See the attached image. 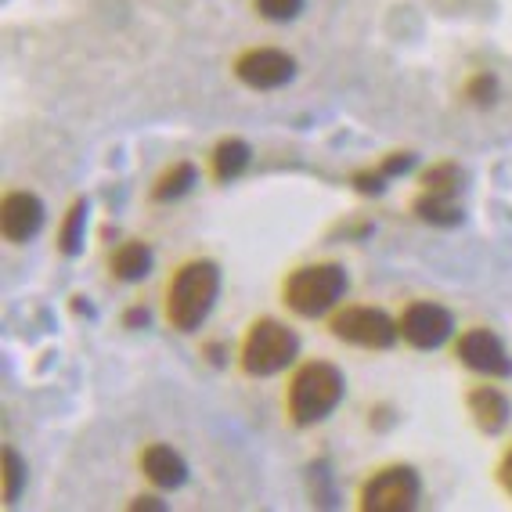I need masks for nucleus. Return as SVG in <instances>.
<instances>
[{
	"label": "nucleus",
	"mask_w": 512,
	"mask_h": 512,
	"mask_svg": "<svg viewBox=\"0 0 512 512\" xmlns=\"http://www.w3.org/2000/svg\"><path fill=\"white\" fill-rule=\"evenodd\" d=\"M220 293V271L210 260H192L170 282L166 293V318L177 332H195L202 321L210 318L213 303Z\"/></svg>",
	"instance_id": "f257e3e1"
},
{
	"label": "nucleus",
	"mask_w": 512,
	"mask_h": 512,
	"mask_svg": "<svg viewBox=\"0 0 512 512\" xmlns=\"http://www.w3.org/2000/svg\"><path fill=\"white\" fill-rule=\"evenodd\" d=\"M339 401H343V375L325 361L303 365L289 383V419L296 426L329 419Z\"/></svg>",
	"instance_id": "f03ea898"
},
{
	"label": "nucleus",
	"mask_w": 512,
	"mask_h": 512,
	"mask_svg": "<svg viewBox=\"0 0 512 512\" xmlns=\"http://www.w3.org/2000/svg\"><path fill=\"white\" fill-rule=\"evenodd\" d=\"M343 293H347V271L339 264L303 267L285 282V303H289V311L303 314V318L325 314L343 300Z\"/></svg>",
	"instance_id": "7ed1b4c3"
},
{
	"label": "nucleus",
	"mask_w": 512,
	"mask_h": 512,
	"mask_svg": "<svg viewBox=\"0 0 512 512\" xmlns=\"http://www.w3.org/2000/svg\"><path fill=\"white\" fill-rule=\"evenodd\" d=\"M300 350V339L293 336V329H285L282 321H256L246 336L242 347V368L249 375H275L282 372Z\"/></svg>",
	"instance_id": "20e7f679"
},
{
	"label": "nucleus",
	"mask_w": 512,
	"mask_h": 512,
	"mask_svg": "<svg viewBox=\"0 0 512 512\" xmlns=\"http://www.w3.org/2000/svg\"><path fill=\"white\" fill-rule=\"evenodd\" d=\"M419 502V476L408 466H390L375 473L361 491L365 512H412Z\"/></svg>",
	"instance_id": "39448f33"
},
{
	"label": "nucleus",
	"mask_w": 512,
	"mask_h": 512,
	"mask_svg": "<svg viewBox=\"0 0 512 512\" xmlns=\"http://www.w3.org/2000/svg\"><path fill=\"white\" fill-rule=\"evenodd\" d=\"M397 329L401 325H394V321L386 318L383 311H375V307H347V311H339L332 318V332L339 339L368 350H386L397 339Z\"/></svg>",
	"instance_id": "423d86ee"
},
{
	"label": "nucleus",
	"mask_w": 512,
	"mask_h": 512,
	"mask_svg": "<svg viewBox=\"0 0 512 512\" xmlns=\"http://www.w3.org/2000/svg\"><path fill=\"white\" fill-rule=\"evenodd\" d=\"M235 73L238 80L256 87V91H275V87H285L296 76V62L285 51H275V47H256V51L238 58Z\"/></svg>",
	"instance_id": "0eeeda50"
},
{
	"label": "nucleus",
	"mask_w": 512,
	"mask_h": 512,
	"mask_svg": "<svg viewBox=\"0 0 512 512\" xmlns=\"http://www.w3.org/2000/svg\"><path fill=\"white\" fill-rule=\"evenodd\" d=\"M401 332L415 350H437L451 336V314L440 303H412L401 314Z\"/></svg>",
	"instance_id": "6e6552de"
},
{
	"label": "nucleus",
	"mask_w": 512,
	"mask_h": 512,
	"mask_svg": "<svg viewBox=\"0 0 512 512\" xmlns=\"http://www.w3.org/2000/svg\"><path fill=\"white\" fill-rule=\"evenodd\" d=\"M458 361L473 372L484 375H505L509 372V357H505L502 339L487 329H473L458 339Z\"/></svg>",
	"instance_id": "1a4fd4ad"
},
{
	"label": "nucleus",
	"mask_w": 512,
	"mask_h": 512,
	"mask_svg": "<svg viewBox=\"0 0 512 512\" xmlns=\"http://www.w3.org/2000/svg\"><path fill=\"white\" fill-rule=\"evenodd\" d=\"M44 224V206L37 195L29 192H11L4 199V238L8 242H29Z\"/></svg>",
	"instance_id": "9d476101"
},
{
	"label": "nucleus",
	"mask_w": 512,
	"mask_h": 512,
	"mask_svg": "<svg viewBox=\"0 0 512 512\" xmlns=\"http://www.w3.org/2000/svg\"><path fill=\"white\" fill-rule=\"evenodd\" d=\"M141 469H145L148 480L156 487H163V491H174V487H181L184 480H188V466H184V458L177 455L170 444H152V448L141 455Z\"/></svg>",
	"instance_id": "9b49d317"
},
{
	"label": "nucleus",
	"mask_w": 512,
	"mask_h": 512,
	"mask_svg": "<svg viewBox=\"0 0 512 512\" xmlns=\"http://www.w3.org/2000/svg\"><path fill=\"white\" fill-rule=\"evenodd\" d=\"M148 271H152V249L145 242H123L112 253V275L119 282H141Z\"/></svg>",
	"instance_id": "f8f14e48"
},
{
	"label": "nucleus",
	"mask_w": 512,
	"mask_h": 512,
	"mask_svg": "<svg viewBox=\"0 0 512 512\" xmlns=\"http://www.w3.org/2000/svg\"><path fill=\"white\" fill-rule=\"evenodd\" d=\"M469 408H473L476 422L484 426V430H502L505 422H509V401H505L494 386H480V390H473V397H469Z\"/></svg>",
	"instance_id": "ddd939ff"
},
{
	"label": "nucleus",
	"mask_w": 512,
	"mask_h": 512,
	"mask_svg": "<svg viewBox=\"0 0 512 512\" xmlns=\"http://www.w3.org/2000/svg\"><path fill=\"white\" fill-rule=\"evenodd\" d=\"M249 166V145L246 141H220L217 152H213V174H217V181H231V177H238L242 170Z\"/></svg>",
	"instance_id": "4468645a"
},
{
	"label": "nucleus",
	"mask_w": 512,
	"mask_h": 512,
	"mask_svg": "<svg viewBox=\"0 0 512 512\" xmlns=\"http://www.w3.org/2000/svg\"><path fill=\"white\" fill-rule=\"evenodd\" d=\"M415 210H419L422 220H430V224H458V220H462V210H458L448 195L426 192L419 202H415Z\"/></svg>",
	"instance_id": "2eb2a0df"
},
{
	"label": "nucleus",
	"mask_w": 512,
	"mask_h": 512,
	"mask_svg": "<svg viewBox=\"0 0 512 512\" xmlns=\"http://www.w3.org/2000/svg\"><path fill=\"white\" fill-rule=\"evenodd\" d=\"M192 181H195V166L192 163H177V166H170L163 177H159V184H156V199L159 202H170V199H177V195H184L188 188H192Z\"/></svg>",
	"instance_id": "dca6fc26"
},
{
	"label": "nucleus",
	"mask_w": 512,
	"mask_h": 512,
	"mask_svg": "<svg viewBox=\"0 0 512 512\" xmlns=\"http://www.w3.org/2000/svg\"><path fill=\"white\" fill-rule=\"evenodd\" d=\"M422 184H426V192H433V195H455L458 188H462V170H458L455 163H440V166H433L430 174L422 177Z\"/></svg>",
	"instance_id": "f3484780"
},
{
	"label": "nucleus",
	"mask_w": 512,
	"mask_h": 512,
	"mask_svg": "<svg viewBox=\"0 0 512 512\" xmlns=\"http://www.w3.org/2000/svg\"><path fill=\"white\" fill-rule=\"evenodd\" d=\"M256 11L271 22H289L303 11V0H256Z\"/></svg>",
	"instance_id": "a211bd4d"
},
{
	"label": "nucleus",
	"mask_w": 512,
	"mask_h": 512,
	"mask_svg": "<svg viewBox=\"0 0 512 512\" xmlns=\"http://www.w3.org/2000/svg\"><path fill=\"white\" fill-rule=\"evenodd\" d=\"M22 487V462L15 451H4V502H15Z\"/></svg>",
	"instance_id": "6ab92c4d"
},
{
	"label": "nucleus",
	"mask_w": 512,
	"mask_h": 512,
	"mask_svg": "<svg viewBox=\"0 0 512 512\" xmlns=\"http://www.w3.org/2000/svg\"><path fill=\"white\" fill-rule=\"evenodd\" d=\"M83 202H76L73 206V213H69V220L62 224V249L65 253H76L80 249V231H83Z\"/></svg>",
	"instance_id": "aec40b11"
},
{
	"label": "nucleus",
	"mask_w": 512,
	"mask_h": 512,
	"mask_svg": "<svg viewBox=\"0 0 512 512\" xmlns=\"http://www.w3.org/2000/svg\"><path fill=\"white\" fill-rule=\"evenodd\" d=\"M469 98L491 101L494 98V80H491V76H476V80L469 83Z\"/></svg>",
	"instance_id": "412c9836"
},
{
	"label": "nucleus",
	"mask_w": 512,
	"mask_h": 512,
	"mask_svg": "<svg viewBox=\"0 0 512 512\" xmlns=\"http://www.w3.org/2000/svg\"><path fill=\"white\" fill-rule=\"evenodd\" d=\"M498 476H502V484H505V491L512 494V451L502 458V469H498Z\"/></svg>",
	"instance_id": "4be33fe9"
}]
</instances>
